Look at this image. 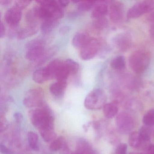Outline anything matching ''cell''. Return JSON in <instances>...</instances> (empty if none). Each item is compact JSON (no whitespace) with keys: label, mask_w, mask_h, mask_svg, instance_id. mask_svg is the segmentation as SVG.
Returning <instances> with one entry per match:
<instances>
[{"label":"cell","mask_w":154,"mask_h":154,"mask_svg":"<svg viewBox=\"0 0 154 154\" xmlns=\"http://www.w3.org/2000/svg\"><path fill=\"white\" fill-rule=\"evenodd\" d=\"M147 153L149 154H154V145L149 146Z\"/></svg>","instance_id":"cell-40"},{"label":"cell","mask_w":154,"mask_h":154,"mask_svg":"<svg viewBox=\"0 0 154 154\" xmlns=\"http://www.w3.org/2000/svg\"><path fill=\"white\" fill-rule=\"evenodd\" d=\"M146 154H148V153H146Z\"/></svg>","instance_id":"cell-48"},{"label":"cell","mask_w":154,"mask_h":154,"mask_svg":"<svg viewBox=\"0 0 154 154\" xmlns=\"http://www.w3.org/2000/svg\"><path fill=\"white\" fill-rule=\"evenodd\" d=\"M28 141L29 145L31 149L35 151L39 149L38 137L36 133L33 131H29L27 134Z\"/></svg>","instance_id":"cell-25"},{"label":"cell","mask_w":154,"mask_h":154,"mask_svg":"<svg viewBox=\"0 0 154 154\" xmlns=\"http://www.w3.org/2000/svg\"><path fill=\"white\" fill-rule=\"evenodd\" d=\"M0 37L1 38H2L4 37L6 33V30H5V26L2 22H1V26H0Z\"/></svg>","instance_id":"cell-38"},{"label":"cell","mask_w":154,"mask_h":154,"mask_svg":"<svg viewBox=\"0 0 154 154\" xmlns=\"http://www.w3.org/2000/svg\"><path fill=\"white\" fill-rule=\"evenodd\" d=\"M116 124L118 130L121 133L126 134L130 132L135 126V121L131 114L122 112L117 116Z\"/></svg>","instance_id":"cell-9"},{"label":"cell","mask_w":154,"mask_h":154,"mask_svg":"<svg viewBox=\"0 0 154 154\" xmlns=\"http://www.w3.org/2000/svg\"><path fill=\"white\" fill-rule=\"evenodd\" d=\"M39 30L37 25H29L18 31L17 37L19 39H24L35 35Z\"/></svg>","instance_id":"cell-15"},{"label":"cell","mask_w":154,"mask_h":154,"mask_svg":"<svg viewBox=\"0 0 154 154\" xmlns=\"http://www.w3.org/2000/svg\"><path fill=\"white\" fill-rule=\"evenodd\" d=\"M149 54L146 50H138L131 54L129 59V66L137 74H141L146 71L150 63Z\"/></svg>","instance_id":"cell-3"},{"label":"cell","mask_w":154,"mask_h":154,"mask_svg":"<svg viewBox=\"0 0 154 154\" xmlns=\"http://www.w3.org/2000/svg\"><path fill=\"white\" fill-rule=\"evenodd\" d=\"M0 150L2 154H13V150L7 147L4 144L1 143L0 145Z\"/></svg>","instance_id":"cell-35"},{"label":"cell","mask_w":154,"mask_h":154,"mask_svg":"<svg viewBox=\"0 0 154 154\" xmlns=\"http://www.w3.org/2000/svg\"><path fill=\"white\" fill-rule=\"evenodd\" d=\"M31 2L29 1H25V0L17 1L15 2L14 6L21 10L28 7Z\"/></svg>","instance_id":"cell-33"},{"label":"cell","mask_w":154,"mask_h":154,"mask_svg":"<svg viewBox=\"0 0 154 154\" xmlns=\"http://www.w3.org/2000/svg\"><path fill=\"white\" fill-rule=\"evenodd\" d=\"M109 13L111 20L118 23L123 20L124 8L123 3L119 1H111L109 6Z\"/></svg>","instance_id":"cell-11"},{"label":"cell","mask_w":154,"mask_h":154,"mask_svg":"<svg viewBox=\"0 0 154 154\" xmlns=\"http://www.w3.org/2000/svg\"><path fill=\"white\" fill-rule=\"evenodd\" d=\"M105 94L100 89H95L91 91L85 97L84 106L90 110L100 109L106 104Z\"/></svg>","instance_id":"cell-4"},{"label":"cell","mask_w":154,"mask_h":154,"mask_svg":"<svg viewBox=\"0 0 154 154\" xmlns=\"http://www.w3.org/2000/svg\"><path fill=\"white\" fill-rule=\"evenodd\" d=\"M67 87V82L57 81L50 85L49 90L51 93L57 98L62 97Z\"/></svg>","instance_id":"cell-16"},{"label":"cell","mask_w":154,"mask_h":154,"mask_svg":"<svg viewBox=\"0 0 154 154\" xmlns=\"http://www.w3.org/2000/svg\"><path fill=\"white\" fill-rule=\"evenodd\" d=\"M128 146L125 143L119 144L115 149L114 154H127Z\"/></svg>","instance_id":"cell-34"},{"label":"cell","mask_w":154,"mask_h":154,"mask_svg":"<svg viewBox=\"0 0 154 154\" xmlns=\"http://www.w3.org/2000/svg\"><path fill=\"white\" fill-rule=\"evenodd\" d=\"M65 143L64 138L63 136L57 137L55 139L51 142L50 145V149L53 151L60 150Z\"/></svg>","instance_id":"cell-29"},{"label":"cell","mask_w":154,"mask_h":154,"mask_svg":"<svg viewBox=\"0 0 154 154\" xmlns=\"http://www.w3.org/2000/svg\"><path fill=\"white\" fill-rule=\"evenodd\" d=\"M151 133L152 129L151 128V127L146 125L142 126L139 132L141 139L143 142L146 143H147L150 140Z\"/></svg>","instance_id":"cell-26"},{"label":"cell","mask_w":154,"mask_h":154,"mask_svg":"<svg viewBox=\"0 0 154 154\" xmlns=\"http://www.w3.org/2000/svg\"><path fill=\"white\" fill-rule=\"evenodd\" d=\"M44 93L41 89H30L25 94L23 104L27 108H38L44 103Z\"/></svg>","instance_id":"cell-8"},{"label":"cell","mask_w":154,"mask_h":154,"mask_svg":"<svg viewBox=\"0 0 154 154\" xmlns=\"http://www.w3.org/2000/svg\"><path fill=\"white\" fill-rule=\"evenodd\" d=\"M71 154H82V153H80V152H78V151H76L75 150L74 152H72V153H71Z\"/></svg>","instance_id":"cell-45"},{"label":"cell","mask_w":154,"mask_h":154,"mask_svg":"<svg viewBox=\"0 0 154 154\" xmlns=\"http://www.w3.org/2000/svg\"><path fill=\"white\" fill-rule=\"evenodd\" d=\"M108 25H109V21L105 17L96 19L94 24L95 27L99 29H103L107 27Z\"/></svg>","instance_id":"cell-32"},{"label":"cell","mask_w":154,"mask_h":154,"mask_svg":"<svg viewBox=\"0 0 154 154\" xmlns=\"http://www.w3.org/2000/svg\"><path fill=\"white\" fill-rule=\"evenodd\" d=\"M148 20L152 24H154V11L151 13L148 17Z\"/></svg>","instance_id":"cell-43"},{"label":"cell","mask_w":154,"mask_h":154,"mask_svg":"<svg viewBox=\"0 0 154 154\" xmlns=\"http://www.w3.org/2000/svg\"><path fill=\"white\" fill-rule=\"evenodd\" d=\"M14 118L15 119V121L18 123H20L22 122L23 120V114L21 113V112H16L14 113Z\"/></svg>","instance_id":"cell-36"},{"label":"cell","mask_w":154,"mask_h":154,"mask_svg":"<svg viewBox=\"0 0 154 154\" xmlns=\"http://www.w3.org/2000/svg\"><path fill=\"white\" fill-rule=\"evenodd\" d=\"M154 11V1H143L134 4L128 10L127 17L134 19Z\"/></svg>","instance_id":"cell-6"},{"label":"cell","mask_w":154,"mask_h":154,"mask_svg":"<svg viewBox=\"0 0 154 154\" xmlns=\"http://www.w3.org/2000/svg\"><path fill=\"white\" fill-rule=\"evenodd\" d=\"M11 1L10 0H1L0 1V4L3 6H7L9 5L11 3Z\"/></svg>","instance_id":"cell-42"},{"label":"cell","mask_w":154,"mask_h":154,"mask_svg":"<svg viewBox=\"0 0 154 154\" xmlns=\"http://www.w3.org/2000/svg\"><path fill=\"white\" fill-rule=\"evenodd\" d=\"M26 18L29 25H37V22L41 20L39 6L34 7L29 10L26 15Z\"/></svg>","instance_id":"cell-19"},{"label":"cell","mask_w":154,"mask_h":154,"mask_svg":"<svg viewBox=\"0 0 154 154\" xmlns=\"http://www.w3.org/2000/svg\"><path fill=\"white\" fill-rule=\"evenodd\" d=\"M96 2L94 1L80 2L78 3V9L81 11H87L94 7Z\"/></svg>","instance_id":"cell-31"},{"label":"cell","mask_w":154,"mask_h":154,"mask_svg":"<svg viewBox=\"0 0 154 154\" xmlns=\"http://www.w3.org/2000/svg\"><path fill=\"white\" fill-rule=\"evenodd\" d=\"M21 11L15 6L8 10L5 16L6 22L11 26H16L21 20Z\"/></svg>","instance_id":"cell-13"},{"label":"cell","mask_w":154,"mask_h":154,"mask_svg":"<svg viewBox=\"0 0 154 154\" xmlns=\"http://www.w3.org/2000/svg\"><path fill=\"white\" fill-rule=\"evenodd\" d=\"M133 154V153H130V154Z\"/></svg>","instance_id":"cell-46"},{"label":"cell","mask_w":154,"mask_h":154,"mask_svg":"<svg viewBox=\"0 0 154 154\" xmlns=\"http://www.w3.org/2000/svg\"><path fill=\"white\" fill-rule=\"evenodd\" d=\"M87 154H98V152L96 150H94V149H92L91 150V151H89Z\"/></svg>","instance_id":"cell-44"},{"label":"cell","mask_w":154,"mask_h":154,"mask_svg":"<svg viewBox=\"0 0 154 154\" xmlns=\"http://www.w3.org/2000/svg\"><path fill=\"white\" fill-rule=\"evenodd\" d=\"M58 2L61 7L63 8L68 6L69 3V1H58Z\"/></svg>","instance_id":"cell-39"},{"label":"cell","mask_w":154,"mask_h":154,"mask_svg":"<svg viewBox=\"0 0 154 154\" xmlns=\"http://www.w3.org/2000/svg\"><path fill=\"white\" fill-rule=\"evenodd\" d=\"M41 20L57 21L64 16L63 8L56 1H38Z\"/></svg>","instance_id":"cell-2"},{"label":"cell","mask_w":154,"mask_h":154,"mask_svg":"<svg viewBox=\"0 0 154 154\" xmlns=\"http://www.w3.org/2000/svg\"><path fill=\"white\" fill-rule=\"evenodd\" d=\"M100 49L99 41L96 38H91L89 42L81 49L80 57L85 61L91 60L97 54Z\"/></svg>","instance_id":"cell-10"},{"label":"cell","mask_w":154,"mask_h":154,"mask_svg":"<svg viewBox=\"0 0 154 154\" xmlns=\"http://www.w3.org/2000/svg\"><path fill=\"white\" fill-rule=\"evenodd\" d=\"M33 79L35 82L39 84L43 83L51 79L47 66L36 70L33 74Z\"/></svg>","instance_id":"cell-17"},{"label":"cell","mask_w":154,"mask_h":154,"mask_svg":"<svg viewBox=\"0 0 154 154\" xmlns=\"http://www.w3.org/2000/svg\"><path fill=\"white\" fill-rule=\"evenodd\" d=\"M92 149L91 143L84 139H80L76 143L75 150L82 154H87Z\"/></svg>","instance_id":"cell-22"},{"label":"cell","mask_w":154,"mask_h":154,"mask_svg":"<svg viewBox=\"0 0 154 154\" xmlns=\"http://www.w3.org/2000/svg\"><path fill=\"white\" fill-rule=\"evenodd\" d=\"M103 111L106 118L112 119L116 116L119 111L118 103L114 101L106 103L103 107Z\"/></svg>","instance_id":"cell-21"},{"label":"cell","mask_w":154,"mask_h":154,"mask_svg":"<svg viewBox=\"0 0 154 154\" xmlns=\"http://www.w3.org/2000/svg\"><path fill=\"white\" fill-rule=\"evenodd\" d=\"M149 34L150 36L154 40V24H152L149 29Z\"/></svg>","instance_id":"cell-41"},{"label":"cell","mask_w":154,"mask_h":154,"mask_svg":"<svg viewBox=\"0 0 154 154\" xmlns=\"http://www.w3.org/2000/svg\"><path fill=\"white\" fill-rule=\"evenodd\" d=\"M110 66L112 69L121 71L126 67V61L124 57L120 55L113 58L111 61Z\"/></svg>","instance_id":"cell-23"},{"label":"cell","mask_w":154,"mask_h":154,"mask_svg":"<svg viewBox=\"0 0 154 154\" xmlns=\"http://www.w3.org/2000/svg\"><path fill=\"white\" fill-rule=\"evenodd\" d=\"M128 143L131 147L135 149H141L145 147L147 143L143 142L140 138L139 132H131L128 139Z\"/></svg>","instance_id":"cell-20"},{"label":"cell","mask_w":154,"mask_h":154,"mask_svg":"<svg viewBox=\"0 0 154 154\" xmlns=\"http://www.w3.org/2000/svg\"><path fill=\"white\" fill-rule=\"evenodd\" d=\"M32 125L39 131L54 128V116L49 107L43 103L41 106L31 110L29 112Z\"/></svg>","instance_id":"cell-1"},{"label":"cell","mask_w":154,"mask_h":154,"mask_svg":"<svg viewBox=\"0 0 154 154\" xmlns=\"http://www.w3.org/2000/svg\"></svg>","instance_id":"cell-47"},{"label":"cell","mask_w":154,"mask_h":154,"mask_svg":"<svg viewBox=\"0 0 154 154\" xmlns=\"http://www.w3.org/2000/svg\"><path fill=\"white\" fill-rule=\"evenodd\" d=\"M131 38L127 33L118 34L114 37L113 43L115 47L120 51H125L131 46Z\"/></svg>","instance_id":"cell-12"},{"label":"cell","mask_w":154,"mask_h":154,"mask_svg":"<svg viewBox=\"0 0 154 154\" xmlns=\"http://www.w3.org/2000/svg\"><path fill=\"white\" fill-rule=\"evenodd\" d=\"M59 154H71L70 149L66 142L59 150Z\"/></svg>","instance_id":"cell-37"},{"label":"cell","mask_w":154,"mask_h":154,"mask_svg":"<svg viewBox=\"0 0 154 154\" xmlns=\"http://www.w3.org/2000/svg\"><path fill=\"white\" fill-rule=\"evenodd\" d=\"M91 38L85 33H77L73 38L72 44L75 48L82 49L89 42Z\"/></svg>","instance_id":"cell-18"},{"label":"cell","mask_w":154,"mask_h":154,"mask_svg":"<svg viewBox=\"0 0 154 154\" xmlns=\"http://www.w3.org/2000/svg\"><path fill=\"white\" fill-rule=\"evenodd\" d=\"M57 21L52 20H43L41 26V30L44 34L50 33L56 26Z\"/></svg>","instance_id":"cell-28"},{"label":"cell","mask_w":154,"mask_h":154,"mask_svg":"<svg viewBox=\"0 0 154 154\" xmlns=\"http://www.w3.org/2000/svg\"><path fill=\"white\" fill-rule=\"evenodd\" d=\"M91 14V17L95 19L104 17L109 13V7L105 2H100L95 4Z\"/></svg>","instance_id":"cell-14"},{"label":"cell","mask_w":154,"mask_h":154,"mask_svg":"<svg viewBox=\"0 0 154 154\" xmlns=\"http://www.w3.org/2000/svg\"><path fill=\"white\" fill-rule=\"evenodd\" d=\"M26 58L30 61L36 62L42 59L45 54L44 42L40 39H34L26 45Z\"/></svg>","instance_id":"cell-5"},{"label":"cell","mask_w":154,"mask_h":154,"mask_svg":"<svg viewBox=\"0 0 154 154\" xmlns=\"http://www.w3.org/2000/svg\"><path fill=\"white\" fill-rule=\"evenodd\" d=\"M47 67L51 78H55L57 81L66 82L67 77L70 75L66 67L64 61L57 59L54 60Z\"/></svg>","instance_id":"cell-7"},{"label":"cell","mask_w":154,"mask_h":154,"mask_svg":"<svg viewBox=\"0 0 154 154\" xmlns=\"http://www.w3.org/2000/svg\"><path fill=\"white\" fill-rule=\"evenodd\" d=\"M64 63L69 74H75L79 71V64L75 61L68 59L65 61Z\"/></svg>","instance_id":"cell-27"},{"label":"cell","mask_w":154,"mask_h":154,"mask_svg":"<svg viewBox=\"0 0 154 154\" xmlns=\"http://www.w3.org/2000/svg\"><path fill=\"white\" fill-rule=\"evenodd\" d=\"M145 125L152 127L154 125V110L150 109L146 112L143 118Z\"/></svg>","instance_id":"cell-30"},{"label":"cell","mask_w":154,"mask_h":154,"mask_svg":"<svg viewBox=\"0 0 154 154\" xmlns=\"http://www.w3.org/2000/svg\"><path fill=\"white\" fill-rule=\"evenodd\" d=\"M39 131L41 137L45 142H52L57 138V134L54 131V128L45 129Z\"/></svg>","instance_id":"cell-24"}]
</instances>
